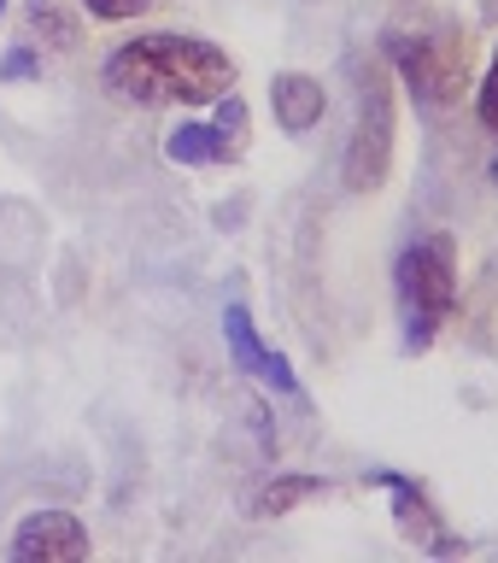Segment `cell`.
I'll return each mask as SVG.
<instances>
[{
    "label": "cell",
    "instance_id": "cell-4",
    "mask_svg": "<svg viewBox=\"0 0 498 563\" xmlns=\"http://www.w3.org/2000/svg\"><path fill=\"white\" fill-rule=\"evenodd\" d=\"M387 165H394V88H387L381 65H358V118H352V141H346V188L352 194L381 188Z\"/></svg>",
    "mask_w": 498,
    "mask_h": 563
},
{
    "label": "cell",
    "instance_id": "cell-11",
    "mask_svg": "<svg viewBox=\"0 0 498 563\" xmlns=\"http://www.w3.org/2000/svg\"><path fill=\"white\" fill-rule=\"evenodd\" d=\"M24 12H30V35H42V47H70L77 42V24H70L53 0H30Z\"/></svg>",
    "mask_w": 498,
    "mask_h": 563
},
{
    "label": "cell",
    "instance_id": "cell-13",
    "mask_svg": "<svg viewBox=\"0 0 498 563\" xmlns=\"http://www.w3.org/2000/svg\"><path fill=\"white\" fill-rule=\"evenodd\" d=\"M475 112H482V123L498 135V53H493V65H487V77H482V95H475Z\"/></svg>",
    "mask_w": 498,
    "mask_h": 563
},
{
    "label": "cell",
    "instance_id": "cell-1",
    "mask_svg": "<svg viewBox=\"0 0 498 563\" xmlns=\"http://www.w3.org/2000/svg\"><path fill=\"white\" fill-rule=\"evenodd\" d=\"M235 77L241 70L218 42L182 30L130 35L100 65L106 95H118L123 106H218L235 88Z\"/></svg>",
    "mask_w": 498,
    "mask_h": 563
},
{
    "label": "cell",
    "instance_id": "cell-16",
    "mask_svg": "<svg viewBox=\"0 0 498 563\" xmlns=\"http://www.w3.org/2000/svg\"><path fill=\"white\" fill-rule=\"evenodd\" d=\"M0 12H7V0H0Z\"/></svg>",
    "mask_w": 498,
    "mask_h": 563
},
{
    "label": "cell",
    "instance_id": "cell-8",
    "mask_svg": "<svg viewBox=\"0 0 498 563\" xmlns=\"http://www.w3.org/2000/svg\"><path fill=\"white\" fill-rule=\"evenodd\" d=\"M223 341H229V352H235V364H241L253 382L276 387V394H299L294 364L281 358V352L264 346V334L253 329V311H246V306H229V311H223Z\"/></svg>",
    "mask_w": 498,
    "mask_h": 563
},
{
    "label": "cell",
    "instance_id": "cell-2",
    "mask_svg": "<svg viewBox=\"0 0 498 563\" xmlns=\"http://www.w3.org/2000/svg\"><path fill=\"white\" fill-rule=\"evenodd\" d=\"M394 294H399L405 352H429L457 311V246L446 229H434V235H422L399 253Z\"/></svg>",
    "mask_w": 498,
    "mask_h": 563
},
{
    "label": "cell",
    "instance_id": "cell-3",
    "mask_svg": "<svg viewBox=\"0 0 498 563\" xmlns=\"http://www.w3.org/2000/svg\"><path fill=\"white\" fill-rule=\"evenodd\" d=\"M381 47H387V65L399 70L405 88H411L422 106L446 112V106L464 100L469 53H464V35L457 30H387Z\"/></svg>",
    "mask_w": 498,
    "mask_h": 563
},
{
    "label": "cell",
    "instance_id": "cell-14",
    "mask_svg": "<svg viewBox=\"0 0 498 563\" xmlns=\"http://www.w3.org/2000/svg\"><path fill=\"white\" fill-rule=\"evenodd\" d=\"M35 53H42V47H12L7 53V59H0V77H30V70H42V65H35Z\"/></svg>",
    "mask_w": 498,
    "mask_h": 563
},
{
    "label": "cell",
    "instance_id": "cell-9",
    "mask_svg": "<svg viewBox=\"0 0 498 563\" xmlns=\"http://www.w3.org/2000/svg\"><path fill=\"white\" fill-rule=\"evenodd\" d=\"M270 112H276V123L288 135H306V130L323 123L329 95H323V82H317V77H306V70H281V77L270 82Z\"/></svg>",
    "mask_w": 498,
    "mask_h": 563
},
{
    "label": "cell",
    "instance_id": "cell-7",
    "mask_svg": "<svg viewBox=\"0 0 498 563\" xmlns=\"http://www.w3.org/2000/svg\"><path fill=\"white\" fill-rule=\"evenodd\" d=\"M369 482L376 487H387L394 493V517H399V534L411 540V545H422V552H457V540L446 534V528H440V510L429 505V493H422L411 475H399V470H376L369 475Z\"/></svg>",
    "mask_w": 498,
    "mask_h": 563
},
{
    "label": "cell",
    "instance_id": "cell-5",
    "mask_svg": "<svg viewBox=\"0 0 498 563\" xmlns=\"http://www.w3.org/2000/svg\"><path fill=\"white\" fill-rule=\"evenodd\" d=\"M241 147H246V106L235 88L218 100V118L211 123H176L165 135L170 165H223V158H241Z\"/></svg>",
    "mask_w": 498,
    "mask_h": 563
},
{
    "label": "cell",
    "instance_id": "cell-10",
    "mask_svg": "<svg viewBox=\"0 0 498 563\" xmlns=\"http://www.w3.org/2000/svg\"><path fill=\"white\" fill-rule=\"evenodd\" d=\"M323 493H334L329 475H270V482L258 487V499H253V517L258 522H276V517H288V510H299L306 499H323Z\"/></svg>",
    "mask_w": 498,
    "mask_h": 563
},
{
    "label": "cell",
    "instance_id": "cell-15",
    "mask_svg": "<svg viewBox=\"0 0 498 563\" xmlns=\"http://www.w3.org/2000/svg\"><path fill=\"white\" fill-rule=\"evenodd\" d=\"M493 183H498V158H493Z\"/></svg>",
    "mask_w": 498,
    "mask_h": 563
},
{
    "label": "cell",
    "instance_id": "cell-12",
    "mask_svg": "<svg viewBox=\"0 0 498 563\" xmlns=\"http://www.w3.org/2000/svg\"><path fill=\"white\" fill-rule=\"evenodd\" d=\"M147 7H158V0H82V12L100 18V24H123V18H135Z\"/></svg>",
    "mask_w": 498,
    "mask_h": 563
},
{
    "label": "cell",
    "instance_id": "cell-6",
    "mask_svg": "<svg viewBox=\"0 0 498 563\" xmlns=\"http://www.w3.org/2000/svg\"><path fill=\"white\" fill-rule=\"evenodd\" d=\"M88 528L70 517V510H30L24 522L12 528V563H77L88 558Z\"/></svg>",
    "mask_w": 498,
    "mask_h": 563
}]
</instances>
